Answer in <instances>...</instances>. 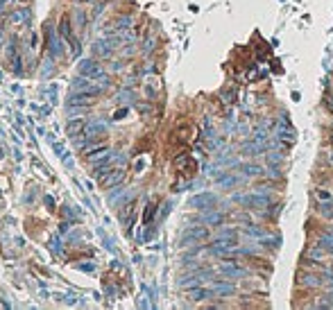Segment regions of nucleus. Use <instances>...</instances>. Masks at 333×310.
<instances>
[{
	"label": "nucleus",
	"mask_w": 333,
	"mask_h": 310,
	"mask_svg": "<svg viewBox=\"0 0 333 310\" xmlns=\"http://www.w3.org/2000/svg\"><path fill=\"white\" fill-rule=\"evenodd\" d=\"M277 127H283V129H293V122L288 118V113H281L279 118H277Z\"/></svg>",
	"instance_id": "b1692460"
},
{
	"label": "nucleus",
	"mask_w": 333,
	"mask_h": 310,
	"mask_svg": "<svg viewBox=\"0 0 333 310\" xmlns=\"http://www.w3.org/2000/svg\"><path fill=\"white\" fill-rule=\"evenodd\" d=\"M240 152L247 154V156H259V154H268V145H265V143H259V140H242Z\"/></svg>",
	"instance_id": "6e6552de"
},
{
	"label": "nucleus",
	"mask_w": 333,
	"mask_h": 310,
	"mask_svg": "<svg viewBox=\"0 0 333 310\" xmlns=\"http://www.w3.org/2000/svg\"><path fill=\"white\" fill-rule=\"evenodd\" d=\"M299 285L301 288H308V290H311V288H320L322 285V274L317 270L315 272H301L299 274Z\"/></svg>",
	"instance_id": "1a4fd4ad"
},
{
	"label": "nucleus",
	"mask_w": 333,
	"mask_h": 310,
	"mask_svg": "<svg viewBox=\"0 0 333 310\" xmlns=\"http://www.w3.org/2000/svg\"><path fill=\"white\" fill-rule=\"evenodd\" d=\"M93 98L95 95H91V93H86V91H77V93H73L71 98H68V106H86V104H91Z\"/></svg>",
	"instance_id": "f8f14e48"
},
{
	"label": "nucleus",
	"mask_w": 333,
	"mask_h": 310,
	"mask_svg": "<svg viewBox=\"0 0 333 310\" xmlns=\"http://www.w3.org/2000/svg\"><path fill=\"white\" fill-rule=\"evenodd\" d=\"M331 270H333V263H331Z\"/></svg>",
	"instance_id": "473e14b6"
},
{
	"label": "nucleus",
	"mask_w": 333,
	"mask_h": 310,
	"mask_svg": "<svg viewBox=\"0 0 333 310\" xmlns=\"http://www.w3.org/2000/svg\"><path fill=\"white\" fill-rule=\"evenodd\" d=\"M211 290H213V294L216 297H234L236 292V285L231 283V281H213V285H211Z\"/></svg>",
	"instance_id": "9d476101"
},
{
	"label": "nucleus",
	"mask_w": 333,
	"mask_h": 310,
	"mask_svg": "<svg viewBox=\"0 0 333 310\" xmlns=\"http://www.w3.org/2000/svg\"><path fill=\"white\" fill-rule=\"evenodd\" d=\"M240 170L245 172L247 177H263V174H265L261 165H256V163H245V165H240Z\"/></svg>",
	"instance_id": "6ab92c4d"
},
{
	"label": "nucleus",
	"mask_w": 333,
	"mask_h": 310,
	"mask_svg": "<svg viewBox=\"0 0 333 310\" xmlns=\"http://www.w3.org/2000/svg\"><path fill=\"white\" fill-rule=\"evenodd\" d=\"M209 238V229L206 226H188L182 236V247H190L193 242H204Z\"/></svg>",
	"instance_id": "f03ea898"
},
{
	"label": "nucleus",
	"mask_w": 333,
	"mask_h": 310,
	"mask_svg": "<svg viewBox=\"0 0 333 310\" xmlns=\"http://www.w3.org/2000/svg\"><path fill=\"white\" fill-rule=\"evenodd\" d=\"M131 213H134V202H130L127 206H123V211H120V218H125L127 224H130V220H131Z\"/></svg>",
	"instance_id": "393cba45"
},
{
	"label": "nucleus",
	"mask_w": 333,
	"mask_h": 310,
	"mask_svg": "<svg viewBox=\"0 0 333 310\" xmlns=\"http://www.w3.org/2000/svg\"><path fill=\"white\" fill-rule=\"evenodd\" d=\"M268 177H270V179H283V172H281L275 163H270V172H268Z\"/></svg>",
	"instance_id": "bb28decb"
},
{
	"label": "nucleus",
	"mask_w": 333,
	"mask_h": 310,
	"mask_svg": "<svg viewBox=\"0 0 333 310\" xmlns=\"http://www.w3.org/2000/svg\"><path fill=\"white\" fill-rule=\"evenodd\" d=\"M154 48H157V36H148L143 41V54H150Z\"/></svg>",
	"instance_id": "5701e85b"
},
{
	"label": "nucleus",
	"mask_w": 333,
	"mask_h": 310,
	"mask_svg": "<svg viewBox=\"0 0 333 310\" xmlns=\"http://www.w3.org/2000/svg\"><path fill=\"white\" fill-rule=\"evenodd\" d=\"M329 256H333V249H331V251H329Z\"/></svg>",
	"instance_id": "7c9ffc66"
},
{
	"label": "nucleus",
	"mask_w": 333,
	"mask_h": 310,
	"mask_svg": "<svg viewBox=\"0 0 333 310\" xmlns=\"http://www.w3.org/2000/svg\"><path fill=\"white\" fill-rule=\"evenodd\" d=\"M0 156H2V150H0Z\"/></svg>",
	"instance_id": "2f4dec72"
},
{
	"label": "nucleus",
	"mask_w": 333,
	"mask_h": 310,
	"mask_svg": "<svg viewBox=\"0 0 333 310\" xmlns=\"http://www.w3.org/2000/svg\"><path fill=\"white\" fill-rule=\"evenodd\" d=\"M245 233H247V236H252V238H265L263 226H259V224H247V226H245Z\"/></svg>",
	"instance_id": "aec40b11"
},
{
	"label": "nucleus",
	"mask_w": 333,
	"mask_h": 310,
	"mask_svg": "<svg viewBox=\"0 0 333 310\" xmlns=\"http://www.w3.org/2000/svg\"><path fill=\"white\" fill-rule=\"evenodd\" d=\"M268 161H270V163H281V161H283V156H281V154H277V152H268Z\"/></svg>",
	"instance_id": "c85d7f7f"
},
{
	"label": "nucleus",
	"mask_w": 333,
	"mask_h": 310,
	"mask_svg": "<svg viewBox=\"0 0 333 310\" xmlns=\"http://www.w3.org/2000/svg\"><path fill=\"white\" fill-rule=\"evenodd\" d=\"M77 70H79V75H84V77H89L93 82V79H98L100 75L105 73L102 68H100V64L95 59H82L77 64Z\"/></svg>",
	"instance_id": "39448f33"
},
{
	"label": "nucleus",
	"mask_w": 333,
	"mask_h": 310,
	"mask_svg": "<svg viewBox=\"0 0 333 310\" xmlns=\"http://www.w3.org/2000/svg\"><path fill=\"white\" fill-rule=\"evenodd\" d=\"M188 297L193 299V301H209V299H213L216 294H213V290H206L202 285H197V288H190L188 290Z\"/></svg>",
	"instance_id": "ddd939ff"
},
{
	"label": "nucleus",
	"mask_w": 333,
	"mask_h": 310,
	"mask_svg": "<svg viewBox=\"0 0 333 310\" xmlns=\"http://www.w3.org/2000/svg\"><path fill=\"white\" fill-rule=\"evenodd\" d=\"M218 204V197L213 195V192H200V195H195V197L190 199V208H197V211H213Z\"/></svg>",
	"instance_id": "20e7f679"
},
{
	"label": "nucleus",
	"mask_w": 333,
	"mask_h": 310,
	"mask_svg": "<svg viewBox=\"0 0 333 310\" xmlns=\"http://www.w3.org/2000/svg\"><path fill=\"white\" fill-rule=\"evenodd\" d=\"M86 129V120L84 118H73L68 120V125H66V136L68 138H77V136H82Z\"/></svg>",
	"instance_id": "9b49d317"
},
{
	"label": "nucleus",
	"mask_w": 333,
	"mask_h": 310,
	"mask_svg": "<svg viewBox=\"0 0 333 310\" xmlns=\"http://www.w3.org/2000/svg\"><path fill=\"white\" fill-rule=\"evenodd\" d=\"M313 197L317 204H327V202H333V190L327 188V186H317L313 192Z\"/></svg>",
	"instance_id": "2eb2a0df"
},
{
	"label": "nucleus",
	"mask_w": 333,
	"mask_h": 310,
	"mask_svg": "<svg viewBox=\"0 0 333 310\" xmlns=\"http://www.w3.org/2000/svg\"><path fill=\"white\" fill-rule=\"evenodd\" d=\"M317 213L322 218L333 220V202H327V204H317Z\"/></svg>",
	"instance_id": "412c9836"
},
{
	"label": "nucleus",
	"mask_w": 333,
	"mask_h": 310,
	"mask_svg": "<svg viewBox=\"0 0 333 310\" xmlns=\"http://www.w3.org/2000/svg\"><path fill=\"white\" fill-rule=\"evenodd\" d=\"M107 134V125L102 120H93V122H86V129L82 136H86V140H95L100 136H105Z\"/></svg>",
	"instance_id": "0eeeda50"
},
{
	"label": "nucleus",
	"mask_w": 333,
	"mask_h": 310,
	"mask_svg": "<svg viewBox=\"0 0 333 310\" xmlns=\"http://www.w3.org/2000/svg\"><path fill=\"white\" fill-rule=\"evenodd\" d=\"M261 244H263V247H265V249L275 251L277 247H279V240H263V238H261Z\"/></svg>",
	"instance_id": "cd10ccee"
},
{
	"label": "nucleus",
	"mask_w": 333,
	"mask_h": 310,
	"mask_svg": "<svg viewBox=\"0 0 333 310\" xmlns=\"http://www.w3.org/2000/svg\"><path fill=\"white\" fill-rule=\"evenodd\" d=\"M222 220H224V215H222V213H211V211H206V215H202V218H200V222H202V224H222Z\"/></svg>",
	"instance_id": "f3484780"
},
{
	"label": "nucleus",
	"mask_w": 333,
	"mask_h": 310,
	"mask_svg": "<svg viewBox=\"0 0 333 310\" xmlns=\"http://www.w3.org/2000/svg\"><path fill=\"white\" fill-rule=\"evenodd\" d=\"M25 18H27V9H18V12H12V14H9V20H12L14 25L23 23Z\"/></svg>",
	"instance_id": "4be33fe9"
},
{
	"label": "nucleus",
	"mask_w": 333,
	"mask_h": 310,
	"mask_svg": "<svg viewBox=\"0 0 333 310\" xmlns=\"http://www.w3.org/2000/svg\"><path fill=\"white\" fill-rule=\"evenodd\" d=\"M46 41H48V52H50V57H53V59L61 57L64 48L59 46V39H57V34H55L53 25H46Z\"/></svg>",
	"instance_id": "423d86ee"
},
{
	"label": "nucleus",
	"mask_w": 333,
	"mask_h": 310,
	"mask_svg": "<svg viewBox=\"0 0 333 310\" xmlns=\"http://www.w3.org/2000/svg\"><path fill=\"white\" fill-rule=\"evenodd\" d=\"M220 238H224V240H234V242H238V231H236V229H222Z\"/></svg>",
	"instance_id": "a878e982"
},
{
	"label": "nucleus",
	"mask_w": 333,
	"mask_h": 310,
	"mask_svg": "<svg viewBox=\"0 0 333 310\" xmlns=\"http://www.w3.org/2000/svg\"><path fill=\"white\" fill-rule=\"evenodd\" d=\"M152 215H154V206H148V211H145V222H150V220H152Z\"/></svg>",
	"instance_id": "c756f323"
},
{
	"label": "nucleus",
	"mask_w": 333,
	"mask_h": 310,
	"mask_svg": "<svg viewBox=\"0 0 333 310\" xmlns=\"http://www.w3.org/2000/svg\"><path fill=\"white\" fill-rule=\"evenodd\" d=\"M218 184H222L224 188H231V186L240 184V177H236L231 172H222V174H218Z\"/></svg>",
	"instance_id": "dca6fc26"
},
{
	"label": "nucleus",
	"mask_w": 333,
	"mask_h": 310,
	"mask_svg": "<svg viewBox=\"0 0 333 310\" xmlns=\"http://www.w3.org/2000/svg\"><path fill=\"white\" fill-rule=\"evenodd\" d=\"M315 244H320L322 249H327V251L333 249V229H331V226H329V229H324L320 236L315 238Z\"/></svg>",
	"instance_id": "4468645a"
},
{
	"label": "nucleus",
	"mask_w": 333,
	"mask_h": 310,
	"mask_svg": "<svg viewBox=\"0 0 333 310\" xmlns=\"http://www.w3.org/2000/svg\"><path fill=\"white\" fill-rule=\"evenodd\" d=\"M220 274L222 276H229V278H247L249 276V270L247 267H242L240 263H236V260H224L220 265Z\"/></svg>",
	"instance_id": "7ed1b4c3"
},
{
	"label": "nucleus",
	"mask_w": 333,
	"mask_h": 310,
	"mask_svg": "<svg viewBox=\"0 0 333 310\" xmlns=\"http://www.w3.org/2000/svg\"><path fill=\"white\" fill-rule=\"evenodd\" d=\"M211 276H213V272H211L209 267H206V270H204V267H200L195 274H188V276H182V278H179V288H186V290H190V288H197V285H202L204 278L209 281Z\"/></svg>",
	"instance_id": "f257e3e1"
},
{
	"label": "nucleus",
	"mask_w": 333,
	"mask_h": 310,
	"mask_svg": "<svg viewBox=\"0 0 333 310\" xmlns=\"http://www.w3.org/2000/svg\"><path fill=\"white\" fill-rule=\"evenodd\" d=\"M59 34H61L64 39H68V41L75 39V36H73V27H71V20H68V16H64V18H61V23H59Z\"/></svg>",
	"instance_id": "a211bd4d"
}]
</instances>
